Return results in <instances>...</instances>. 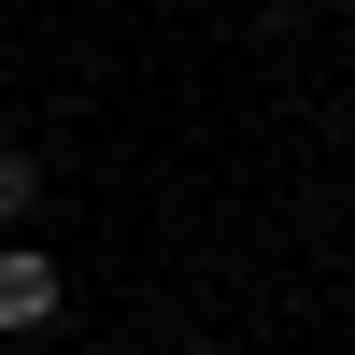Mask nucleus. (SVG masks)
<instances>
[{
  "mask_svg": "<svg viewBox=\"0 0 355 355\" xmlns=\"http://www.w3.org/2000/svg\"><path fill=\"white\" fill-rule=\"evenodd\" d=\"M57 299H71V270H57V256H43V242L15 227V242H0V341H28V327H57Z\"/></svg>",
  "mask_w": 355,
  "mask_h": 355,
  "instance_id": "obj_1",
  "label": "nucleus"
},
{
  "mask_svg": "<svg viewBox=\"0 0 355 355\" xmlns=\"http://www.w3.org/2000/svg\"><path fill=\"white\" fill-rule=\"evenodd\" d=\"M28 214H43V157H28V142H0V242H15Z\"/></svg>",
  "mask_w": 355,
  "mask_h": 355,
  "instance_id": "obj_2",
  "label": "nucleus"
},
{
  "mask_svg": "<svg viewBox=\"0 0 355 355\" xmlns=\"http://www.w3.org/2000/svg\"><path fill=\"white\" fill-rule=\"evenodd\" d=\"M185 355H227V341H185Z\"/></svg>",
  "mask_w": 355,
  "mask_h": 355,
  "instance_id": "obj_3",
  "label": "nucleus"
}]
</instances>
